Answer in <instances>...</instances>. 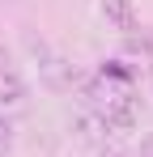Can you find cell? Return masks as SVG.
<instances>
[{
    "label": "cell",
    "instance_id": "8992f818",
    "mask_svg": "<svg viewBox=\"0 0 153 157\" xmlns=\"http://www.w3.org/2000/svg\"><path fill=\"white\" fill-rule=\"evenodd\" d=\"M140 157H153V136L145 140V144H140Z\"/></svg>",
    "mask_w": 153,
    "mask_h": 157
},
{
    "label": "cell",
    "instance_id": "6da1fadb",
    "mask_svg": "<svg viewBox=\"0 0 153 157\" xmlns=\"http://www.w3.org/2000/svg\"><path fill=\"white\" fill-rule=\"evenodd\" d=\"M98 13L106 17V26L119 30V34H132V30L140 26V13H136L132 0H98Z\"/></svg>",
    "mask_w": 153,
    "mask_h": 157
},
{
    "label": "cell",
    "instance_id": "3957f363",
    "mask_svg": "<svg viewBox=\"0 0 153 157\" xmlns=\"http://www.w3.org/2000/svg\"><path fill=\"white\" fill-rule=\"evenodd\" d=\"M73 132L85 140V144H106V140H111V128H106V119H102L98 110H76Z\"/></svg>",
    "mask_w": 153,
    "mask_h": 157
},
{
    "label": "cell",
    "instance_id": "52a82bcc",
    "mask_svg": "<svg viewBox=\"0 0 153 157\" xmlns=\"http://www.w3.org/2000/svg\"><path fill=\"white\" fill-rule=\"evenodd\" d=\"M9 68V51H4V43H0V72Z\"/></svg>",
    "mask_w": 153,
    "mask_h": 157
},
{
    "label": "cell",
    "instance_id": "277c9868",
    "mask_svg": "<svg viewBox=\"0 0 153 157\" xmlns=\"http://www.w3.org/2000/svg\"><path fill=\"white\" fill-rule=\"evenodd\" d=\"M26 94H30V89H26V81L17 77L13 68H4V72H0V110L22 106V102H26Z\"/></svg>",
    "mask_w": 153,
    "mask_h": 157
},
{
    "label": "cell",
    "instance_id": "5b68a950",
    "mask_svg": "<svg viewBox=\"0 0 153 157\" xmlns=\"http://www.w3.org/2000/svg\"><path fill=\"white\" fill-rule=\"evenodd\" d=\"M9 140H13V128H9V119H4V115H0V149H4V144H9Z\"/></svg>",
    "mask_w": 153,
    "mask_h": 157
},
{
    "label": "cell",
    "instance_id": "7a4b0ae2",
    "mask_svg": "<svg viewBox=\"0 0 153 157\" xmlns=\"http://www.w3.org/2000/svg\"><path fill=\"white\" fill-rule=\"evenodd\" d=\"M43 81H47L51 89H73L76 85V68L64 59V55H55V51H43Z\"/></svg>",
    "mask_w": 153,
    "mask_h": 157
}]
</instances>
